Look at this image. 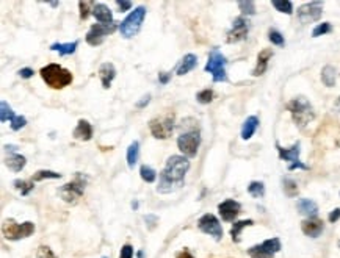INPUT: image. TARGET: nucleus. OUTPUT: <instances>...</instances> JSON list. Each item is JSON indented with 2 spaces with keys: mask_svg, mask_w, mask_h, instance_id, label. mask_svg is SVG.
<instances>
[{
  "mask_svg": "<svg viewBox=\"0 0 340 258\" xmlns=\"http://www.w3.org/2000/svg\"><path fill=\"white\" fill-rule=\"evenodd\" d=\"M190 169V161L183 155H171L168 158L166 166L159 176L157 193L169 194L185 185V174Z\"/></svg>",
  "mask_w": 340,
  "mask_h": 258,
  "instance_id": "nucleus-1",
  "label": "nucleus"
},
{
  "mask_svg": "<svg viewBox=\"0 0 340 258\" xmlns=\"http://www.w3.org/2000/svg\"><path fill=\"white\" fill-rule=\"evenodd\" d=\"M39 74L41 79L46 81V85L52 89H63L72 83V74H71V71L61 67L60 64H55V63L44 66L39 71Z\"/></svg>",
  "mask_w": 340,
  "mask_h": 258,
  "instance_id": "nucleus-2",
  "label": "nucleus"
},
{
  "mask_svg": "<svg viewBox=\"0 0 340 258\" xmlns=\"http://www.w3.org/2000/svg\"><path fill=\"white\" fill-rule=\"evenodd\" d=\"M287 110L290 111L295 124L300 129H304L315 117L314 108L306 97H295L287 103Z\"/></svg>",
  "mask_w": 340,
  "mask_h": 258,
  "instance_id": "nucleus-3",
  "label": "nucleus"
},
{
  "mask_svg": "<svg viewBox=\"0 0 340 258\" xmlns=\"http://www.w3.org/2000/svg\"><path fill=\"white\" fill-rule=\"evenodd\" d=\"M87 176H83L82 172H77L72 182L63 185L58 190V196L66 202V204L75 205L79 199L83 196L85 186H87Z\"/></svg>",
  "mask_w": 340,
  "mask_h": 258,
  "instance_id": "nucleus-4",
  "label": "nucleus"
},
{
  "mask_svg": "<svg viewBox=\"0 0 340 258\" xmlns=\"http://www.w3.org/2000/svg\"><path fill=\"white\" fill-rule=\"evenodd\" d=\"M226 57L218 50V48H212V52L209 53V60L207 64H205L204 71L212 74V79L215 83H221V81H228V74H226Z\"/></svg>",
  "mask_w": 340,
  "mask_h": 258,
  "instance_id": "nucleus-5",
  "label": "nucleus"
},
{
  "mask_svg": "<svg viewBox=\"0 0 340 258\" xmlns=\"http://www.w3.org/2000/svg\"><path fill=\"white\" fill-rule=\"evenodd\" d=\"M2 233L6 240L10 241H19L32 236L35 233V224L32 221L22 222V224H18L14 219H6L2 226Z\"/></svg>",
  "mask_w": 340,
  "mask_h": 258,
  "instance_id": "nucleus-6",
  "label": "nucleus"
},
{
  "mask_svg": "<svg viewBox=\"0 0 340 258\" xmlns=\"http://www.w3.org/2000/svg\"><path fill=\"white\" fill-rule=\"evenodd\" d=\"M146 17V8L144 6H138L129 16H127L121 24H119V33L124 39H130L140 32L141 24Z\"/></svg>",
  "mask_w": 340,
  "mask_h": 258,
  "instance_id": "nucleus-7",
  "label": "nucleus"
},
{
  "mask_svg": "<svg viewBox=\"0 0 340 258\" xmlns=\"http://www.w3.org/2000/svg\"><path fill=\"white\" fill-rule=\"evenodd\" d=\"M149 130L154 138L168 139L174 131V116L165 114L161 117H154L149 121Z\"/></svg>",
  "mask_w": 340,
  "mask_h": 258,
  "instance_id": "nucleus-8",
  "label": "nucleus"
},
{
  "mask_svg": "<svg viewBox=\"0 0 340 258\" xmlns=\"http://www.w3.org/2000/svg\"><path fill=\"white\" fill-rule=\"evenodd\" d=\"M199 144H201V135H199V131H196V130L182 133L177 138V147L183 153V157H187V158L196 157Z\"/></svg>",
  "mask_w": 340,
  "mask_h": 258,
  "instance_id": "nucleus-9",
  "label": "nucleus"
},
{
  "mask_svg": "<svg viewBox=\"0 0 340 258\" xmlns=\"http://www.w3.org/2000/svg\"><path fill=\"white\" fill-rule=\"evenodd\" d=\"M116 30H119V27L116 25V22L113 24H94L91 25V29L88 30L87 36H85V41L89 46H101L104 43L105 36L115 33Z\"/></svg>",
  "mask_w": 340,
  "mask_h": 258,
  "instance_id": "nucleus-10",
  "label": "nucleus"
},
{
  "mask_svg": "<svg viewBox=\"0 0 340 258\" xmlns=\"http://www.w3.org/2000/svg\"><path fill=\"white\" fill-rule=\"evenodd\" d=\"M282 249L279 238H270L264 242L257 244L248 249V255L251 258H274V254H278Z\"/></svg>",
  "mask_w": 340,
  "mask_h": 258,
  "instance_id": "nucleus-11",
  "label": "nucleus"
},
{
  "mask_svg": "<svg viewBox=\"0 0 340 258\" xmlns=\"http://www.w3.org/2000/svg\"><path fill=\"white\" fill-rule=\"evenodd\" d=\"M197 228L205 235L214 236L215 241H221L223 238V227L216 216L212 213H205L204 216H201L199 221H197Z\"/></svg>",
  "mask_w": 340,
  "mask_h": 258,
  "instance_id": "nucleus-12",
  "label": "nucleus"
},
{
  "mask_svg": "<svg viewBox=\"0 0 340 258\" xmlns=\"http://www.w3.org/2000/svg\"><path fill=\"white\" fill-rule=\"evenodd\" d=\"M323 13V2H307L301 5L298 11H296V16L301 24H310L315 22L322 17Z\"/></svg>",
  "mask_w": 340,
  "mask_h": 258,
  "instance_id": "nucleus-13",
  "label": "nucleus"
},
{
  "mask_svg": "<svg viewBox=\"0 0 340 258\" xmlns=\"http://www.w3.org/2000/svg\"><path fill=\"white\" fill-rule=\"evenodd\" d=\"M248 32H250V22H248V19L243 16H238V17L233 19L231 30L228 32V38H226V41H228L229 44L240 43V41L246 39Z\"/></svg>",
  "mask_w": 340,
  "mask_h": 258,
  "instance_id": "nucleus-14",
  "label": "nucleus"
},
{
  "mask_svg": "<svg viewBox=\"0 0 340 258\" xmlns=\"http://www.w3.org/2000/svg\"><path fill=\"white\" fill-rule=\"evenodd\" d=\"M240 211H242V205L233 199H226L218 205V213L226 222H232L240 214Z\"/></svg>",
  "mask_w": 340,
  "mask_h": 258,
  "instance_id": "nucleus-15",
  "label": "nucleus"
},
{
  "mask_svg": "<svg viewBox=\"0 0 340 258\" xmlns=\"http://www.w3.org/2000/svg\"><path fill=\"white\" fill-rule=\"evenodd\" d=\"M323 228H324L323 221L318 218H307L301 222L303 233L309 236V238H318L323 233Z\"/></svg>",
  "mask_w": 340,
  "mask_h": 258,
  "instance_id": "nucleus-16",
  "label": "nucleus"
},
{
  "mask_svg": "<svg viewBox=\"0 0 340 258\" xmlns=\"http://www.w3.org/2000/svg\"><path fill=\"white\" fill-rule=\"evenodd\" d=\"M300 143H295L290 149H284L279 143H276V149L279 152V158L284 161H290V164H295L300 161Z\"/></svg>",
  "mask_w": 340,
  "mask_h": 258,
  "instance_id": "nucleus-17",
  "label": "nucleus"
},
{
  "mask_svg": "<svg viewBox=\"0 0 340 258\" xmlns=\"http://www.w3.org/2000/svg\"><path fill=\"white\" fill-rule=\"evenodd\" d=\"M99 77H101L102 88L108 89L111 86L113 79L116 77V67L111 63H102L101 67H99Z\"/></svg>",
  "mask_w": 340,
  "mask_h": 258,
  "instance_id": "nucleus-18",
  "label": "nucleus"
},
{
  "mask_svg": "<svg viewBox=\"0 0 340 258\" xmlns=\"http://www.w3.org/2000/svg\"><path fill=\"white\" fill-rule=\"evenodd\" d=\"M72 136L75 139H79V141H89V139L93 138V125L87 119H80L72 131Z\"/></svg>",
  "mask_w": 340,
  "mask_h": 258,
  "instance_id": "nucleus-19",
  "label": "nucleus"
},
{
  "mask_svg": "<svg viewBox=\"0 0 340 258\" xmlns=\"http://www.w3.org/2000/svg\"><path fill=\"white\" fill-rule=\"evenodd\" d=\"M271 57H273V50H271V48H264V50H262L257 55V64H256V67H254V71H252L254 77H260V75L265 74L267 67H268V61L271 60Z\"/></svg>",
  "mask_w": 340,
  "mask_h": 258,
  "instance_id": "nucleus-20",
  "label": "nucleus"
},
{
  "mask_svg": "<svg viewBox=\"0 0 340 258\" xmlns=\"http://www.w3.org/2000/svg\"><path fill=\"white\" fill-rule=\"evenodd\" d=\"M93 16L96 17V20L99 24H113V22H115V20H113L111 10L104 3H96L94 5Z\"/></svg>",
  "mask_w": 340,
  "mask_h": 258,
  "instance_id": "nucleus-21",
  "label": "nucleus"
},
{
  "mask_svg": "<svg viewBox=\"0 0 340 258\" xmlns=\"http://www.w3.org/2000/svg\"><path fill=\"white\" fill-rule=\"evenodd\" d=\"M296 208L298 211L306 216V218H317V213H318V205L315 204L314 200L310 199H300L296 202Z\"/></svg>",
  "mask_w": 340,
  "mask_h": 258,
  "instance_id": "nucleus-22",
  "label": "nucleus"
},
{
  "mask_svg": "<svg viewBox=\"0 0 340 258\" xmlns=\"http://www.w3.org/2000/svg\"><path fill=\"white\" fill-rule=\"evenodd\" d=\"M197 66V57L195 53H187L177 66V75H185Z\"/></svg>",
  "mask_w": 340,
  "mask_h": 258,
  "instance_id": "nucleus-23",
  "label": "nucleus"
},
{
  "mask_svg": "<svg viewBox=\"0 0 340 258\" xmlns=\"http://www.w3.org/2000/svg\"><path fill=\"white\" fill-rule=\"evenodd\" d=\"M5 164L8 166L13 172H20L27 164V158L24 155H19V153H13V155L6 157Z\"/></svg>",
  "mask_w": 340,
  "mask_h": 258,
  "instance_id": "nucleus-24",
  "label": "nucleus"
},
{
  "mask_svg": "<svg viewBox=\"0 0 340 258\" xmlns=\"http://www.w3.org/2000/svg\"><path fill=\"white\" fill-rule=\"evenodd\" d=\"M257 127H259V117L257 116L246 117V121L243 122V127H242V138L245 139V141H248V139L256 133Z\"/></svg>",
  "mask_w": 340,
  "mask_h": 258,
  "instance_id": "nucleus-25",
  "label": "nucleus"
},
{
  "mask_svg": "<svg viewBox=\"0 0 340 258\" xmlns=\"http://www.w3.org/2000/svg\"><path fill=\"white\" fill-rule=\"evenodd\" d=\"M254 226V221L252 219H243V221H237L233 222V226L231 228V236H232V241L233 242H240V235H242V230L246 227H251Z\"/></svg>",
  "mask_w": 340,
  "mask_h": 258,
  "instance_id": "nucleus-26",
  "label": "nucleus"
},
{
  "mask_svg": "<svg viewBox=\"0 0 340 258\" xmlns=\"http://www.w3.org/2000/svg\"><path fill=\"white\" fill-rule=\"evenodd\" d=\"M77 47H79V41H72V43H66V44L55 43L51 46V50L58 52L61 57H66V55H72Z\"/></svg>",
  "mask_w": 340,
  "mask_h": 258,
  "instance_id": "nucleus-27",
  "label": "nucleus"
},
{
  "mask_svg": "<svg viewBox=\"0 0 340 258\" xmlns=\"http://www.w3.org/2000/svg\"><path fill=\"white\" fill-rule=\"evenodd\" d=\"M336 77H337V72L332 66L328 64V66H324L322 69V81H323L324 86H328V88L334 86L336 85Z\"/></svg>",
  "mask_w": 340,
  "mask_h": 258,
  "instance_id": "nucleus-28",
  "label": "nucleus"
},
{
  "mask_svg": "<svg viewBox=\"0 0 340 258\" xmlns=\"http://www.w3.org/2000/svg\"><path fill=\"white\" fill-rule=\"evenodd\" d=\"M138 157H140V143L138 141H133L129 149H127V166L133 169L138 161Z\"/></svg>",
  "mask_w": 340,
  "mask_h": 258,
  "instance_id": "nucleus-29",
  "label": "nucleus"
},
{
  "mask_svg": "<svg viewBox=\"0 0 340 258\" xmlns=\"http://www.w3.org/2000/svg\"><path fill=\"white\" fill-rule=\"evenodd\" d=\"M271 5L274 6L279 13H284V15H293V3L290 0H273Z\"/></svg>",
  "mask_w": 340,
  "mask_h": 258,
  "instance_id": "nucleus-30",
  "label": "nucleus"
},
{
  "mask_svg": "<svg viewBox=\"0 0 340 258\" xmlns=\"http://www.w3.org/2000/svg\"><path fill=\"white\" fill-rule=\"evenodd\" d=\"M44 178H61V174L54 172V171H47V169H41L38 172H35L30 180L35 183V182H41V180H44Z\"/></svg>",
  "mask_w": 340,
  "mask_h": 258,
  "instance_id": "nucleus-31",
  "label": "nucleus"
},
{
  "mask_svg": "<svg viewBox=\"0 0 340 258\" xmlns=\"http://www.w3.org/2000/svg\"><path fill=\"white\" fill-rule=\"evenodd\" d=\"M140 177L143 178L146 183H152L155 182V178H157V172H155L151 166L143 164L140 167Z\"/></svg>",
  "mask_w": 340,
  "mask_h": 258,
  "instance_id": "nucleus-32",
  "label": "nucleus"
},
{
  "mask_svg": "<svg viewBox=\"0 0 340 258\" xmlns=\"http://www.w3.org/2000/svg\"><path fill=\"white\" fill-rule=\"evenodd\" d=\"M14 117H16V114L13 113L11 107L8 105V102L2 100V103H0V121L2 122H6V121H13Z\"/></svg>",
  "mask_w": 340,
  "mask_h": 258,
  "instance_id": "nucleus-33",
  "label": "nucleus"
},
{
  "mask_svg": "<svg viewBox=\"0 0 340 258\" xmlns=\"http://www.w3.org/2000/svg\"><path fill=\"white\" fill-rule=\"evenodd\" d=\"M282 186H284V193L288 197H295L298 194V185L292 178H282Z\"/></svg>",
  "mask_w": 340,
  "mask_h": 258,
  "instance_id": "nucleus-34",
  "label": "nucleus"
},
{
  "mask_svg": "<svg viewBox=\"0 0 340 258\" xmlns=\"http://www.w3.org/2000/svg\"><path fill=\"white\" fill-rule=\"evenodd\" d=\"M248 193L256 199L264 197L265 196V185L262 182H251L250 186H248Z\"/></svg>",
  "mask_w": 340,
  "mask_h": 258,
  "instance_id": "nucleus-35",
  "label": "nucleus"
},
{
  "mask_svg": "<svg viewBox=\"0 0 340 258\" xmlns=\"http://www.w3.org/2000/svg\"><path fill=\"white\" fill-rule=\"evenodd\" d=\"M238 8L246 16L256 15V3L252 0H242V2H238Z\"/></svg>",
  "mask_w": 340,
  "mask_h": 258,
  "instance_id": "nucleus-36",
  "label": "nucleus"
},
{
  "mask_svg": "<svg viewBox=\"0 0 340 258\" xmlns=\"http://www.w3.org/2000/svg\"><path fill=\"white\" fill-rule=\"evenodd\" d=\"M13 185H14V188H16V190L20 191V194H22V196H27V194L35 188L32 180H30V182H25V180H14Z\"/></svg>",
  "mask_w": 340,
  "mask_h": 258,
  "instance_id": "nucleus-37",
  "label": "nucleus"
},
{
  "mask_svg": "<svg viewBox=\"0 0 340 258\" xmlns=\"http://www.w3.org/2000/svg\"><path fill=\"white\" fill-rule=\"evenodd\" d=\"M196 100L202 103V105H207V103H210L212 100H214V91L212 89H202V91H199L196 94Z\"/></svg>",
  "mask_w": 340,
  "mask_h": 258,
  "instance_id": "nucleus-38",
  "label": "nucleus"
},
{
  "mask_svg": "<svg viewBox=\"0 0 340 258\" xmlns=\"http://www.w3.org/2000/svg\"><path fill=\"white\" fill-rule=\"evenodd\" d=\"M94 2H79V8H80V19L85 20L88 19V16L93 13L94 10Z\"/></svg>",
  "mask_w": 340,
  "mask_h": 258,
  "instance_id": "nucleus-39",
  "label": "nucleus"
},
{
  "mask_svg": "<svg viewBox=\"0 0 340 258\" xmlns=\"http://www.w3.org/2000/svg\"><path fill=\"white\" fill-rule=\"evenodd\" d=\"M268 39H270L274 46H279V47H282V46L286 44V41H284V36H282V33H281V32H278V30H274V29H271L270 32H268Z\"/></svg>",
  "mask_w": 340,
  "mask_h": 258,
  "instance_id": "nucleus-40",
  "label": "nucleus"
},
{
  "mask_svg": "<svg viewBox=\"0 0 340 258\" xmlns=\"http://www.w3.org/2000/svg\"><path fill=\"white\" fill-rule=\"evenodd\" d=\"M332 32V25L329 22H323V24H318L314 32H312V36L314 38H318V36H323V34L326 33H331Z\"/></svg>",
  "mask_w": 340,
  "mask_h": 258,
  "instance_id": "nucleus-41",
  "label": "nucleus"
},
{
  "mask_svg": "<svg viewBox=\"0 0 340 258\" xmlns=\"http://www.w3.org/2000/svg\"><path fill=\"white\" fill-rule=\"evenodd\" d=\"M36 258H58L49 246H39L38 252H36Z\"/></svg>",
  "mask_w": 340,
  "mask_h": 258,
  "instance_id": "nucleus-42",
  "label": "nucleus"
},
{
  "mask_svg": "<svg viewBox=\"0 0 340 258\" xmlns=\"http://www.w3.org/2000/svg\"><path fill=\"white\" fill-rule=\"evenodd\" d=\"M25 124H27V119L24 116H18L16 114V117H14V119L11 121V130H14V131H18V130H20V129H24L25 127Z\"/></svg>",
  "mask_w": 340,
  "mask_h": 258,
  "instance_id": "nucleus-43",
  "label": "nucleus"
},
{
  "mask_svg": "<svg viewBox=\"0 0 340 258\" xmlns=\"http://www.w3.org/2000/svg\"><path fill=\"white\" fill-rule=\"evenodd\" d=\"M144 222H146L147 228L152 230L155 226L159 224V218H157V216H154V214H146V216H144Z\"/></svg>",
  "mask_w": 340,
  "mask_h": 258,
  "instance_id": "nucleus-44",
  "label": "nucleus"
},
{
  "mask_svg": "<svg viewBox=\"0 0 340 258\" xmlns=\"http://www.w3.org/2000/svg\"><path fill=\"white\" fill-rule=\"evenodd\" d=\"M133 257V247L130 244H124L121 247V254H119V258H132Z\"/></svg>",
  "mask_w": 340,
  "mask_h": 258,
  "instance_id": "nucleus-45",
  "label": "nucleus"
},
{
  "mask_svg": "<svg viewBox=\"0 0 340 258\" xmlns=\"http://www.w3.org/2000/svg\"><path fill=\"white\" fill-rule=\"evenodd\" d=\"M116 5L119 6V10L123 11H129L132 8V2H129V0H116Z\"/></svg>",
  "mask_w": 340,
  "mask_h": 258,
  "instance_id": "nucleus-46",
  "label": "nucleus"
},
{
  "mask_svg": "<svg viewBox=\"0 0 340 258\" xmlns=\"http://www.w3.org/2000/svg\"><path fill=\"white\" fill-rule=\"evenodd\" d=\"M328 219H329V222H332V224H334V222H337V221L340 219V208H336V210H332V211L329 213V216H328Z\"/></svg>",
  "mask_w": 340,
  "mask_h": 258,
  "instance_id": "nucleus-47",
  "label": "nucleus"
},
{
  "mask_svg": "<svg viewBox=\"0 0 340 258\" xmlns=\"http://www.w3.org/2000/svg\"><path fill=\"white\" fill-rule=\"evenodd\" d=\"M33 69H30V67H24V69H20L19 71V75L22 77V79H30V77H33Z\"/></svg>",
  "mask_w": 340,
  "mask_h": 258,
  "instance_id": "nucleus-48",
  "label": "nucleus"
},
{
  "mask_svg": "<svg viewBox=\"0 0 340 258\" xmlns=\"http://www.w3.org/2000/svg\"><path fill=\"white\" fill-rule=\"evenodd\" d=\"M169 80H171V74H168V72L159 74V81L161 83V85H168Z\"/></svg>",
  "mask_w": 340,
  "mask_h": 258,
  "instance_id": "nucleus-49",
  "label": "nucleus"
},
{
  "mask_svg": "<svg viewBox=\"0 0 340 258\" xmlns=\"http://www.w3.org/2000/svg\"><path fill=\"white\" fill-rule=\"evenodd\" d=\"M149 102H151V94H146L144 97H141L140 102H137V108H144Z\"/></svg>",
  "mask_w": 340,
  "mask_h": 258,
  "instance_id": "nucleus-50",
  "label": "nucleus"
},
{
  "mask_svg": "<svg viewBox=\"0 0 340 258\" xmlns=\"http://www.w3.org/2000/svg\"><path fill=\"white\" fill-rule=\"evenodd\" d=\"M295 169H303V171H307L309 169V166H306L304 163L298 161V163H295V164H290L288 166V171H295Z\"/></svg>",
  "mask_w": 340,
  "mask_h": 258,
  "instance_id": "nucleus-51",
  "label": "nucleus"
},
{
  "mask_svg": "<svg viewBox=\"0 0 340 258\" xmlns=\"http://www.w3.org/2000/svg\"><path fill=\"white\" fill-rule=\"evenodd\" d=\"M176 258H195L193 255H191L188 250H182V252H179L176 255Z\"/></svg>",
  "mask_w": 340,
  "mask_h": 258,
  "instance_id": "nucleus-52",
  "label": "nucleus"
},
{
  "mask_svg": "<svg viewBox=\"0 0 340 258\" xmlns=\"http://www.w3.org/2000/svg\"><path fill=\"white\" fill-rule=\"evenodd\" d=\"M3 149H5V150H10V152H16V150H18V147H16V145H11V144H8V145H3Z\"/></svg>",
  "mask_w": 340,
  "mask_h": 258,
  "instance_id": "nucleus-53",
  "label": "nucleus"
},
{
  "mask_svg": "<svg viewBox=\"0 0 340 258\" xmlns=\"http://www.w3.org/2000/svg\"><path fill=\"white\" fill-rule=\"evenodd\" d=\"M137 257H138V258H144V252H143V250H138Z\"/></svg>",
  "mask_w": 340,
  "mask_h": 258,
  "instance_id": "nucleus-54",
  "label": "nucleus"
},
{
  "mask_svg": "<svg viewBox=\"0 0 340 258\" xmlns=\"http://www.w3.org/2000/svg\"><path fill=\"white\" fill-rule=\"evenodd\" d=\"M132 208H133V210H137V208H138V202H132Z\"/></svg>",
  "mask_w": 340,
  "mask_h": 258,
  "instance_id": "nucleus-55",
  "label": "nucleus"
},
{
  "mask_svg": "<svg viewBox=\"0 0 340 258\" xmlns=\"http://www.w3.org/2000/svg\"><path fill=\"white\" fill-rule=\"evenodd\" d=\"M51 5H52V6H58V5H60V2H51Z\"/></svg>",
  "mask_w": 340,
  "mask_h": 258,
  "instance_id": "nucleus-56",
  "label": "nucleus"
},
{
  "mask_svg": "<svg viewBox=\"0 0 340 258\" xmlns=\"http://www.w3.org/2000/svg\"><path fill=\"white\" fill-rule=\"evenodd\" d=\"M339 246H340V241H339Z\"/></svg>",
  "mask_w": 340,
  "mask_h": 258,
  "instance_id": "nucleus-57",
  "label": "nucleus"
}]
</instances>
